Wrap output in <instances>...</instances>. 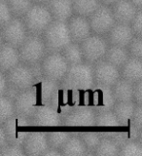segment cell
I'll list each match as a JSON object with an SVG mask.
<instances>
[{
	"label": "cell",
	"instance_id": "52a82bcc",
	"mask_svg": "<svg viewBox=\"0 0 142 156\" xmlns=\"http://www.w3.org/2000/svg\"><path fill=\"white\" fill-rule=\"evenodd\" d=\"M1 125L7 135L9 144L19 145L23 144L33 128L31 118L17 113Z\"/></svg>",
	"mask_w": 142,
	"mask_h": 156
},
{
	"label": "cell",
	"instance_id": "f35d334b",
	"mask_svg": "<svg viewBox=\"0 0 142 156\" xmlns=\"http://www.w3.org/2000/svg\"><path fill=\"white\" fill-rule=\"evenodd\" d=\"M0 155L2 156H23L26 155L23 145L9 144L5 147L0 148Z\"/></svg>",
	"mask_w": 142,
	"mask_h": 156
},
{
	"label": "cell",
	"instance_id": "4fadbf2b",
	"mask_svg": "<svg viewBox=\"0 0 142 156\" xmlns=\"http://www.w3.org/2000/svg\"><path fill=\"white\" fill-rule=\"evenodd\" d=\"M92 33L106 36L115 26L116 19L111 6L101 4L99 8L89 18Z\"/></svg>",
	"mask_w": 142,
	"mask_h": 156
},
{
	"label": "cell",
	"instance_id": "30bf717a",
	"mask_svg": "<svg viewBox=\"0 0 142 156\" xmlns=\"http://www.w3.org/2000/svg\"><path fill=\"white\" fill-rule=\"evenodd\" d=\"M109 46L105 36L95 33L92 34L81 43L85 62L94 65L99 61L103 60Z\"/></svg>",
	"mask_w": 142,
	"mask_h": 156
},
{
	"label": "cell",
	"instance_id": "9c48e42d",
	"mask_svg": "<svg viewBox=\"0 0 142 156\" xmlns=\"http://www.w3.org/2000/svg\"><path fill=\"white\" fill-rule=\"evenodd\" d=\"M41 63L43 75L57 82L63 80L70 66L61 52L48 53Z\"/></svg>",
	"mask_w": 142,
	"mask_h": 156
},
{
	"label": "cell",
	"instance_id": "7bdbcfd3",
	"mask_svg": "<svg viewBox=\"0 0 142 156\" xmlns=\"http://www.w3.org/2000/svg\"><path fill=\"white\" fill-rule=\"evenodd\" d=\"M133 123L142 131V105H136L133 116Z\"/></svg>",
	"mask_w": 142,
	"mask_h": 156
},
{
	"label": "cell",
	"instance_id": "9a60e30c",
	"mask_svg": "<svg viewBox=\"0 0 142 156\" xmlns=\"http://www.w3.org/2000/svg\"><path fill=\"white\" fill-rule=\"evenodd\" d=\"M94 76L96 84L113 87L121 78V71L117 66L103 58L94 63Z\"/></svg>",
	"mask_w": 142,
	"mask_h": 156
},
{
	"label": "cell",
	"instance_id": "f907efd6",
	"mask_svg": "<svg viewBox=\"0 0 142 156\" xmlns=\"http://www.w3.org/2000/svg\"><path fill=\"white\" fill-rule=\"evenodd\" d=\"M129 1L133 3L137 9H142V0H129Z\"/></svg>",
	"mask_w": 142,
	"mask_h": 156
},
{
	"label": "cell",
	"instance_id": "6da1fadb",
	"mask_svg": "<svg viewBox=\"0 0 142 156\" xmlns=\"http://www.w3.org/2000/svg\"><path fill=\"white\" fill-rule=\"evenodd\" d=\"M61 84L67 89L77 93H84L92 89L95 84L94 65L84 62L78 65L70 66Z\"/></svg>",
	"mask_w": 142,
	"mask_h": 156
},
{
	"label": "cell",
	"instance_id": "ab89813d",
	"mask_svg": "<svg viewBox=\"0 0 142 156\" xmlns=\"http://www.w3.org/2000/svg\"><path fill=\"white\" fill-rule=\"evenodd\" d=\"M13 18V13L7 1L6 0H1L0 1V26H1V27L8 23Z\"/></svg>",
	"mask_w": 142,
	"mask_h": 156
},
{
	"label": "cell",
	"instance_id": "1f68e13d",
	"mask_svg": "<svg viewBox=\"0 0 142 156\" xmlns=\"http://www.w3.org/2000/svg\"><path fill=\"white\" fill-rule=\"evenodd\" d=\"M62 56L64 57L66 62L69 63V66L78 65L85 62L84 55L81 48V44L71 42L69 45H67L61 52Z\"/></svg>",
	"mask_w": 142,
	"mask_h": 156
},
{
	"label": "cell",
	"instance_id": "bcb514c9",
	"mask_svg": "<svg viewBox=\"0 0 142 156\" xmlns=\"http://www.w3.org/2000/svg\"><path fill=\"white\" fill-rule=\"evenodd\" d=\"M7 144H9L8 138H7L6 133H5L3 126L1 125V127H0V148L5 147Z\"/></svg>",
	"mask_w": 142,
	"mask_h": 156
},
{
	"label": "cell",
	"instance_id": "3957f363",
	"mask_svg": "<svg viewBox=\"0 0 142 156\" xmlns=\"http://www.w3.org/2000/svg\"><path fill=\"white\" fill-rule=\"evenodd\" d=\"M29 34L42 36L54 21L47 4L34 3L33 6L23 18Z\"/></svg>",
	"mask_w": 142,
	"mask_h": 156
},
{
	"label": "cell",
	"instance_id": "ffe728a7",
	"mask_svg": "<svg viewBox=\"0 0 142 156\" xmlns=\"http://www.w3.org/2000/svg\"><path fill=\"white\" fill-rule=\"evenodd\" d=\"M135 34L133 27H131V24L116 23L115 26L111 28V30L105 37L109 45L128 48Z\"/></svg>",
	"mask_w": 142,
	"mask_h": 156
},
{
	"label": "cell",
	"instance_id": "484cf974",
	"mask_svg": "<svg viewBox=\"0 0 142 156\" xmlns=\"http://www.w3.org/2000/svg\"><path fill=\"white\" fill-rule=\"evenodd\" d=\"M87 147L79 135L72 134L64 144L61 146V151L65 156H85Z\"/></svg>",
	"mask_w": 142,
	"mask_h": 156
},
{
	"label": "cell",
	"instance_id": "f5cc1de1",
	"mask_svg": "<svg viewBox=\"0 0 142 156\" xmlns=\"http://www.w3.org/2000/svg\"><path fill=\"white\" fill-rule=\"evenodd\" d=\"M137 141L142 145V131H140L139 136H138V138H137Z\"/></svg>",
	"mask_w": 142,
	"mask_h": 156
},
{
	"label": "cell",
	"instance_id": "681fc988",
	"mask_svg": "<svg viewBox=\"0 0 142 156\" xmlns=\"http://www.w3.org/2000/svg\"><path fill=\"white\" fill-rule=\"evenodd\" d=\"M102 4L107 5V6H113V5L117 2L121 1V0H100Z\"/></svg>",
	"mask_w": 142,
	"mask_h": 156
},
{
	"label": "cell",
	"instance_id": "d6a6232c",
	"mask_svg": "<svg viewBox=\"0 0 142 156\" xmlns=\"http://www.w3.org/2000/svg\"><path fill=\"white\" fill-rule=\"evenodd\" d=\"M47 135H48L49 145L52 146V147L61 149L65 141L70 138L72 132L68 130H63V129L61 130L60 128H56L55 130H51L47 132Z\"/></svg>",
	"mask_w": 142,
	"mask_h": 156
},
{
	"label": "cell",
	"instance_id": "e575fe53",
	"mask_svg": "<svg viewBox=\"0 0 142 156\" xmlns=\"http://www.w3.org/2000/svg\"><path fill=\"white\" fill-rule=\"evenodd\" d=\"M6 1L13 13V16L17 18H23L34 4L32 0H6Z\"/></svg>",
	"mask_w": 142,
	"mask_h": 156
},
{
	"label": "cell",
	"instance_id": "7dc6e473",
	"mask_svg": "<svg viewBox=\"0 0 142 156\" xmlns=\"http://www.w3.org/2000/svg\"><path fill=\"white\" fill-rule=\"evenodd\" d=\"M30 67H31L32 72H33L34 76H35V78L43 75V69H42L41 62H37V63H34V65H31Z\"/></svg>",
	"mask_w": 142,
	"mask_h": 156
},
{
	"label": "cell",
	"instance_id": "8992f818",
	"mask_svg": "<svg viewBox=\"0 0 142 156\" xmlns=\"http://www.w3.org/2000/svg\"><path fill=\"white\" fill-rule=\"evenodd\" d=\"M96 111L90 105H78L63 118V127L70 130L95 128Z\"/></svg>",
	"mask_w": 142,
	"mask_h": 156
},
{
	"label": "cell",
	"instance_id": "8d00e7d4",
	"mask_svg": "<svg viewBox=\"0 0 142 156\" xmlns=\"http://www.w3.org/2000/svg\"><path fill=\"white\" fill-rule=\"evenodd\" d=\"M16 114L14 100L6 96H1L0 99V122L3 124L5 121Z\"/></svg>",
	"mask_w": 142,
	"mask_h": 156
},
{
	"label": "cell",
	"instance_id": "4316f807",
	"mask_svg": "<svg viewBox=\"0 0 142 156\" xmlns=\"http://www.w3.org/2000/svg\"><path fill=\"white\" fill-rule=\"evenodd\" d=\"M139 133H140V130L131 122L129 125L121 126L120 128L115 132V134L112 139H113L116 141V144L121 147V146L125 145L126 144L130 143V141L137 140Z\"/></svg>",
	"mask_w": 142,
	"mask_h": 156
},
{
	"label": "cell",
	"instance_id": "60d3db41",
	"mask_svg": "<svg viewBox=\"0 0 142 156\" xmlns=\"http://www.w3.org/2000/svg\"><path fill=\"white\" fill-rule=\"evenodd\" d=\"M128 49L130 57L142 60V37L134 36Z\"/></svg>",
	"mask_w": 142,
	"mask_h": 156
},
{
	"label": "cell",
	"instance_id": "b9f144b4",
	"mask_svg": "<svg viewBox=\"0 0 142 156\" xmlns=\"http://www.w3.org/2000/svg\"><path fill=\"white\" fill-rule=\"evenodd\" d=\"M131 27L133 29L135 36L142 37V9L138 10L135 18L131 23Z\"/></svg>",
	"mask_w": 142,
	"mask_h": 156
},
{
	"label": "cell",
	"instance_id": "5bb4252c",
	"mask_svg": "<svg viewBox=\"0 0 142 156\" xmlns=\"http://www.w3.org/2000/svg\"><path fill=\"white\" fill-rule=\"evenodd\" d=\"M9 85L15 87L19 91L30 89L33 86L35 76L29 65L21 62L11 70L6 72Z\"/></svg>",
	"mask_w": 142,
	"mask_h": 156
},
{
	"label": "cell",
	"instance_id": "d6986e66",
	"mask_svg": "<svg viewBox=\"0 0 142 156\" xmlns=\"http://www.w3.org/2000/svg\"><path fill=\"white\" fill-rule=\"evenodd\" d=\"M68 29L72 39V42L81 44L84 40L92 35V27L89 21V18L73 15L67 22Z\"/></svg>",
	"mask_w": 142,
	"mask_h": 156
},
{
	"label": "cell",
	"instance_id": "f1b7e54d",
	"mask_svg": "<svg viewBox=\"0 0 142 156\" xmlns=\"http://www.w3.org/2000/svg\"><path fill=\"white\" fill-rule=\"evenodd\" d=\"M117 101H133L134 84L129 80L121 77L112 87Z\"/></svg>",
	"mask_w": 142,
	"mask_h": 156
},
{
	"label": "cell",
	"instance_id": "44dd1931",
	"mask_svg": "<svg viewBox=\"0 0 142 156\" xmlns=\"http://www.w3.org/2000/svg\"><path fill=\"white\" fill-rule=\"evenodd\" d=\"M60 83L61 82L54 81L44 75L35 78L33 86L31 88L38 97L39 105H50L52 97Z\"/></svg>",
	"mask_w": 142,
	"mask_h": 156
},
{
	"label": "cell",
	"instance_id": "277c9868",
	"mask_svg": "<svg viewBox=\"0 0 142 156\" xmlns=\"http://www.w3.org/2000/svg\"><path fill=\"white\" fill-rule=\"evenodd\" d=\"M117 102L112 87L95 84L85 94V105H90L96 112L113 110Z\"/></svg>",
	"mask_w": 142,
	"mask_h": 156
},
{
	"label": "cell",
	"instance_id": "7a4b0ae2",
	"mask_svg": "<svg viewBox=\"0 0 142 156\" xmlns=\"http://www.w3.org/2000/svg\"><path fill=\"white\" fill-rule=\"evenodd\" d=\"M43 40L45 42L48 53L62 52L67 45L72 42L68 29L67 22L54 20L50 26L43 33Z\"/></svg>",
	"mask_w": 142,
	"mask_h": 156
},
{
	"label": "cell",
	"instance_id": "d4e9b609",
	"mask_svg": "<svg viewBox=\"0 0 142 156\" xmlns=\"http://www.w3.org/2000/svg\"><path fill=\"white\" fill-rule=\"evenodd\" d=\"M120 71L121 77L135 84L142 80V60L130 57Z\"/></svg>",
	"mask_w": 142,
	"mask_h": 156
},
{
	"label": "cell",
	"instance_id": "ac0fdd59",
	"mask_svg": "<svg viewBox=\"0 0 142 156\" xmlns=\"http://www.w3.org/2000/svg\"><path fill=\"white\" fill-rule=\"evenodd\" d=\"M120 121L113 110L96 112L95 128L101 138H113L115 132L121 127Z\"/></svg>",
	"mask_w": 142,
	"mask_h": 156
},
{
	"label": "cell",
	"instance_id": "836d02e7",
	"mask_svg": "<svg viewBox=\"0 0 142 156\" xmlns=\"http://www.w3.org/2000/svg\"><path fill=\"white\" fill-rule=\"evenodd\" d=\"M121 147L111 138H102L95 149L97 156H117L120 154Z\"/></svg>",
	"mask_w": 142,
	"mask_h": 156
},
{
	"label": "cell",
	"instance_id": "ee69618b",
	"mask_svg": "<svg viewBox=\"0 0 142 156\" xmlns=\"http://www.w3.org/2000/svg\"><path fill=\"white\" fill-rule=\"evenodd\" d=\"M133 101L136 105H142V80L134 84Z\"/></svg>",
	"mask_w": 142,
	"mask_h": 156
},
{
	"label": "cell",
	"instance_id": "8fae6325",
	"mask_svg": "<svg viewBox=\"0 0 142 156\" xmlns=\"http://www.w3.org/2000/svg\"><path fill=\"white\" fill-rule=\"evenodd\" d=\"M33 128L56 129L63 127V116L51 105H39L31 117Z\"/></svg>",
	"mask_w": 142,
	"mask_h": 156
},
{
	"label": "cell",
	"instance_id": "2e32d148",
	"mask_svg": "<svg viewBox=\"0 0 142 156\" xmlns=\"http://www.w3.org/2000/svg\"><path fill=\"white\" fill-rule=\"evenodd\" d=\"M15 108L16 113L19 115L26 116L31 118L39 105V100L32 88L21 91L15 98Z\"/></svg>",
	"mask_w": 142,
	"mask_h": 156
},
{
	"label": "cell",
	"instance_id": "f6af8a7d",
	"mask_svg": "<svg viewBox=\"0 0 142 156\" xmlns=\"http://www.w3.org/2000/svg\"><path fill=\"white\" fill-rule=\"evenodd\" d=\"M8 87H9V82L7 79L6 73L1 71L0 72V95L4 96L8 89Z\"/></svg>",
	"mask_w": 142,
	"mask_h": 156
},
{
	"label": "cell",
	"instance_id": "cb8c5ba5",
	"mask_svg": "<svg viewBox=\"0 0 142 156\" xmlns=\"http://www.w3.org/2000/svg\"><path fill=\"white\" fill-rule=\"evenodd\" d=\"M54 20L62 22H68L73 15V2L72 0H50L47 3Z\"/></svg>",
	"mask_w": 142,
	"mask_h": 156
},
{
	"label": "cell",
	"instance_id": "ba28073f",
	"mask_svg": "<svg viewBox=\"0 0 142 156\" xmlns=\"http://www.w3.org/2000/svg\"><path fill=\"white\" fill-rule=\"evenodd\" d=\"M19 51L21 61L29 66L42 62L48 54L43 37L32 34H29L27 36L22 46L19 48Z\"/></svg>",
	"mask_w": 142,
	"mask_h": 156
},
{
	"label": "cell",
	"instance_id": "603a6c76",
	"mask_svg": "<svg viewBox=\"0 0 142 156\" xmlns=\"http://www.w3.org/2000/svg\"><path fill=\"white\" fill-rule=\"evenodd\" d=\"M117 23L131 24L138 10L129 0H121L111 6Z\"/></svg>",
	"mask_w": 142,
	"mask_h": 156
},
{
	"label": "cell",
	"instance_id": "c3c4849f",
	"mask_svg": "<svg viewBox=\"0 0 142 156\" xmlns=\"http://www.w3.org/2000/svg\"><path fill=\"white\" fill-rule=\"evenodd\" d=\"M61 155H62V153H61V149L52 147V146H50V147L43 153V156H61Z\"/></svg>",
	"mask_w": 142,
	"mask_h": 156
},
{
	"label": "cell",
	"instance_id": "5b68a950",
	"mask_svg": "<svg viewBox=\"0 0 142 156\" xmlns=\"http://www.w3.org/2000/svg\"><path fill=\"white\" fill-rule=\"evenodd\" d=\"M84 97L85 92L77 93L71 91L63 87L60 83L52 97L50 105L54 107L64 118V116L72 108H74L78 105H84Z\"/></svg>",
	"mask_w": 142,
	"mask_h": 156
},
{
	"label": "cell",
	"instance_id": "7c38bea8",
	"mask_svg": "<svg viewBox=\"0 0 142 156\" xmlns=\"http://www.w3.org/2000/svg\"><path fill=\"white\" fill-rule=\"evenodd\" d=\"M29 33L23 18L14 17L8 23L1 27L2 42L8 43L16 48H19Z\"/></svg>",
	"mask_w": 142,
	"mask_h": 156
},
{
	"label": "cell",
	"instance_id": "f546056e",
	"mask_svg": "<svg viewBox=\"0 0 142 156\" xmlns=\"http://www.w3.org/2000/svg\"><path fill=\"white\" fill-rule=\"evenodd\" d=\"M130 58V55L129 49L126 47L110 45L108 50L106 52L104 60L108 61L112 65H114L115 66L118 67L119 69H121Z\"/></svg>",
	"mask_w": 142,
	"mask_h": 156
},
{
	"label": "cell",
	"instance_id": "e0dca14e",
	"mask_svg": "<svg viewBox=\"0 0 142 156\" xmlns=\"http://www.w3.org/2000/svg\"><path fill=\"white\" fill-rule=\"evenodd\" d=\"M23 148L28 156H39L50 147L48 141L47 132L39 130H32L23 143Z\"/></svg>",
	"mask_w": 142,
	"mask_h": 156
},
{
	"label": "cell",
	"instance_id": "83f0119b",
	"mask_svg": "<svg viewBox=\"0 0 142 156\" xmlns=\"http://www.w3.org/2000/svg\"><path fill=\"white\" fill-rule=\"evenodd\" d=\"M136 104L134 101H117L113 111L122 126L129 125L133 122V116Z\"/></svg>",
	"mask_w": 142,
	"mask_h": 156
},
{
	"label": "cell",
	"instance_id": "74e56055",
	"mask_svg": "<svg viewBox=\"0 0 142 156\" xmlns=\"http://www.w3.org/2000/svg\"><path fill=\"white\" fill-rule=\"evenodd\" d=\"M120 156H142V145L137 140H133L121 146Z\"/></svg>",
	"mask_w": 142,
	"mask_h": 156
},
{
	"label": "cell",
	"instance_id": "7402d4cb",
	"mask_svg": "<svg viewBox=\"0 0 142 156\" xmlns=\"http://www.w3.org/2000/svg\"><path fill=\"white\" fill-rule=\"evenodd\" d=\"M19 48H16L8 43L1 42L0 48V69L6 73L21 62Z\"/></svg>",
	"mask_w": 142,
	"mask_h": 156
},
{
	"label": "cell",
	"instance_id": "4dcf8cb0",
	"mask_svg": "<svg viewBox=\"0 0 142 156\" xmlns=\"http://www.w3.org/2000/svg\"><path fill=\"white\" fill-rule=\"evenodd\" d=\"M75 15L90 18L102 4L100 0H72Z\"/></svg>",
	"mask_w": 142,
	"mask_h": 156
},
{
	"label": "cell",
	"instance_id": "d590c367",
	"mask_svg": "<svg viewBox=\"0 0 142 156\" xmlns=\"http://www.w3.org/2000/svg\"><path fill=\"white\" fill-rule=\"evenodd\" d=\"M79 136H81L82 140L84 141L86 147L88 150L95 151L96 147L99 146L100 140H101V136L97 130H87V131H80Z\"/></svg>",
	"mask_w": 142,
	"mask_h": 156
},
{
	"label": "cell",
	"instance_id": "816d5d0a",
	"mask_svg": "<svg viewBox=\"0 0 142 156\" xmlns=\"http://www.w3.org/2000/svg\"><path fill=\"white\" fill-rule=\"evenodd\" d=\"M34 3H39V4H47L50 0H32Z\"/></svg>",
	"mask_w": 142,
	"mask_h": 156
}]
</instances>
